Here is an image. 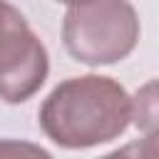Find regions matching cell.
<instances>
[{
    "label": "cell",
    "instance_id": "obj_1",
    "mask_svg": "<svg viewBox=\"0 0 159 159\" xmlns=\"http://www.w3.org/2000/svg\"><path fill=\"white\" fill-rule=\"evenodd\" d=\"M40 129L62 149H89L122 137L132 122V97L107 75L62 80L40 104Z\"/></svg>",
    "mask_w": 159,
    "mask_h": 159
},
{
    "label": "cell",
    "instance_id": "obj_2",
    "mask_svg": "<svg viewBox=\"0 0 159 159\" xmlns=\"http://www.w3.org/2000/svg\"><path fill=\"white\" fill-rule=\"evenodd\" d=\"M139 15L129 0H89L70 5L62 20V42L70 57L99 67L129 57L139 42Z\"/></svg>",
    "mask_w": 159,
    "mask_h": 159
},
{
    "label": "cell",
    "instance_id": "obj_3",
    "mask_svg": "<svg viewBox=\"0 0 159 159\" xmlns=\"http://www.w3.org/2000/svg\"><path fill=\"white\" fill-rule=\"evenodd\" d=\"M47 72V47L25 15L7 0H0V99L7 104L27 102L40 92Z\"/></svg>",
    "mask_w": 159,
    "mask_h": 159
},
{
    "label": "cell",
    "instance_id": "obj_4",
    "mask_svg": "<svg viewBox=\"0 0 159 159\" xmlns=\"http://www.w3.org/2000/svg\"><path fill=\"white\" fill-rule=\"evenodd\" d=\"M154 82L144 84L134 99H132V122L144 132V134H152L157 132V97H154Z\"/></svg>",
    "mask_w": 159,
    "mask_h": 159
},
{
    "label": "cell",
    "instance_id": "obj_5",
    "mask_svg": "<svg viewBox=\"0 0 159 159\" xmlns=\"http://www.w3.org/2000/svg\"><path fill=\"white\" fill-rule=\"evenodd\" d=\"M99 159H159V142H157V132L144 134L137 142H129Z\"/></svg>",
    "mask_w": 159,
    "mask_h": 159
},
{
    "label": "cell",
    "instance_id": "obj_6",
    "mask_svg": "<svg viewBox=\"0 0 159 159\" xmlns=\"http://www.w3.org/2000/svg\"><path fill=\"white\" fill-rule=\"evenodd\" d=\"M0 159H52V154L25 139H0Z\"/></svg>",
    "mask_w": 159,
    "mask_h": 159
},
{
    "label": "cell",
    "instance_id": "obj_7",
    "mask_svg": "<svg viewBox=\"0 0 159 159\" xmlns=\"http://www.w3.org/2000/svg\"><path fill=\"white\" fill-rule=\"evenodd\" d=\"M57 2H62V5H82V2H89V0H57Z\"/></svg>",
    "mask_w": 159,
    "mask_h": 159
}]
</instances>
